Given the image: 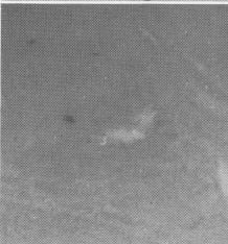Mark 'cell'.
I'll return each mask as SVG.
<instances>
[{
  "instance_id": "cell-1",
  "label": "cell",
  "mask_w": 228,
  "mask_h": 244,
  "mask_svg": "<svg viewBox=\"0 0 228 244\" xmlns=\"http://www.w3.org/2000/svg\"><path fill=\"white\" fill-rule=\"evenodd\" d=\"M143 135L138 130H127L118 129L112 132H109L105 136L104 142L106 143H132L135 141L142 139Z\"/></svg>"
}]
</instances>
